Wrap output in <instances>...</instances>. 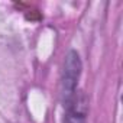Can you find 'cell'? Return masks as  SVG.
Wrapping results in <instances>:
<instances>
[{
    "label": "cell",
    "instance_id": "obj_2",
    "mask_svg": "<svg viewBox=\"0 0 123 123\" xmlns=\"http://www.w3.org/2000/svg\"><path fill=\"white\" fill-rule=\"evenodd\" d=\"M68 113L65 116V123H84L87 113V101L84 94H74V97L67 103Z\"/></svg>",
    "mask_w": 123,
    "mask_h": 123
},
{
    "label": "cell",
    "instance_id": "obj_1",
    "mask_svg": "<svg viewBox=\"0 0 123 123\" xmlns=\"http://www.w3.org/2000/svg\"><path fill=\"white\" fill-rule=\"evenodd\" d=\"M78 74H80V59L78 55L71 52L67 58L65 71H64V96L67 103L75 94V84H77Z\"/></svg>",
    "mask_w": 123,
    "mask_h": 123
}]
</instances>
